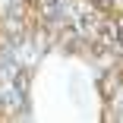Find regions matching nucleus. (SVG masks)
<instances>
[{"label": "nucleus", "instance_id": "f257e3e1", "mask_svg": "<svg viewBox=\"0 0 123 123\" xmlns=\"http://www.w3.org/2000/svg\"><path fill=\"white\" fill-rule=\"evenodd\" d=\"M117 79H120L117 73H104V76H101V82H98V85H101V95H104V98L114 95V82H117Z\"/></svg>", "mask_w": 123, "mask_h": 123}]
</instances>
